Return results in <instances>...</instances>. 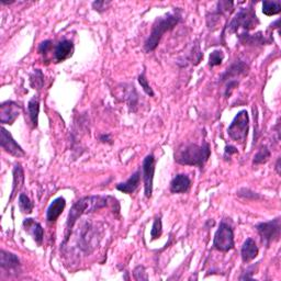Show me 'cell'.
<instances>
[{
    "label": "cell",
    "mask_w": 281,
    "mask_h": 281,
    "mask_svg": "<svg viewBox=\"0 0 281 281\" xmlns=\"http://www.w3.org/2000/svg\"><path fill=\"white\" fill-rule=\"evenodd\" d=\"M108 205V198L100 197V196H89L84 197L76 201L73 204L72 209L68 214L67 222H66V241L68 239V235H70L72 229L75 225L76 221L80 218L81 215L86 213H90L98 209L104 208Z\"/></svg>",
    "instance_id": "cell-1"
},
{
    "label": "cell",
    "mask_w": 281,
    "mask_h": 281,
    "mask_svg": "<svg viewBox=\"0 0 281 281\" xmlns=\"http://www.w3.org/2000/svg\"><path fill=\"white\" fill-rule=\"evenodd\" d=\"M211 155V150L208 143H204L202 145L188 144L179 147L175 153V160L181 165L198 166L202 168L208 162Z\"/></svg>",
    "instance_id": "cell-2"
},
{
    "label": "cell",
    "mask_w": 281,
    "mask_h": 281,
    "mask_svg": "<svg viewBox=\"0 0 281 281\" xmlns=\"http://www.w3.org/2000/svg\"><path fill=\"white\" fill-rule=\"evenodd\" d=\"M181 20L180 12L178 10L174 11L172 13H168L164 17H159L156 19L155 24L152 27V32L149 36V39L146 40V42L144 44V48L146 52H152L156 48L158 47V44L162 40L163 35L165 34V32H167L169 30H172L174 26H176L179 21Z\"/></svg>",
    "instance_id": "cell-3"
},
{
    "label": "cell",
    "mask_w": 281,
    "mask_h": 281,
    "mask_svg": "<svg viewBox=\"0 0 281 281\" xmlns=\"http://www.w3.org/2000/svg\"><path fill=\"white\" fill-rule=\"evenodd\" d=\"M258 24H259V20H258L254 9L252 7L242 8L239 9V11L235 15L231 24L229 25V31L233 33V32H237L239 27H243L247 32L254 29Z\"/></svg>",
    "instance_id": "cell-4"
},
{
    "label": "cell",
    "mask_w": 281,
    "mask_h": 281,
    "mask_svg": "<svg viewBox=\"0 0 281 281\" xmlns=\"http://www.w3.org/2000/svg\"><path fill=\"white\" fill-rule=\"evenodd\" d=\"M248 130H250V117L246 110H242L234 118L231 126L228 128V133L232 140L244 143L247 139Z\"/></svg>",
    "instance_id": "cell-5"
},
{
    "label": "cell",
    "mask_w": 281,
    "mask_h": 281,
    "mask_svg": "<svg viewBox=\"0 0 281 281\" xmlns=\"http://www.w3.org/2000/svg\"><path fill=\"white\" fill-rule=\"evenodd\" d=\"M213 246L220 252H229L234 247V233L231 228L225 222H221L220 227L214 235Z\"/></svg>",
    "instance_id": "cell-6"
},
{
    "label": "cell",
    "mask_w": 281,
    "mask_h": 281,
    "mask_svg": "<svg viewBox=\"0 0 281 281\" xmlns=\"http://www.w3.org/2000/svg\"><path fill=\"white\" fill-rule=\"evenodd\" d=\"M256 229L262 241L266 243V245H269L271 242L278 239L280 236V219L277 218L273 221H269V222H262L257 224Z\"/></svg>",
    "instance_id": "cell-7"
},
{
    "label": "cell",
    "mask_w": 281,
    "mask_h": 281,
    "mask_svg": "<svg viewBox=\"0 0 281 281\" xmlns=\"http://www.w3.org/2000/svg\"><path fill=\"white\" fill-rule=\"evenodd\" d=\"M143 169V179H144V189L145 197L151 198L153 193V180L155 174V158L154 156L150 154L143 160L142 165Z\"/></svg>",
    "instance_id": "cell-8"
},
{
    "label": "cell",
    "mask_w": 281,
    "mask_h": 281,
    "mask_svg": "<svg viewBox=\"0 0 281 281\" xmlns=\"http://www.w3.org/2000/svg\"><path fill=\"white\" fill-rule=\"evenodd\" d=\"M20 105L13 101H6L0 105V122L2 124H12L20 116Z\"/></svg>",
    "instance_id": "cell-9"
},
{
    "label": "cell",
    "mask_w": 281,
    "mask_h": 281,
    "mask_svg": "<svg viewBox=\"0 0 281 281\" xmlns=\"http://www.w3.org/2000/svg\"><path fill=\"white\" fill-rule=\"evenodd\" d=\"M0 144H1V147L7 153L16 156V157H22V156L26 155L22 147L18 144L12 135L4 128H1V141H0Z\"/></svg>",
    "instance_id": "cell-10"
},
{
    "label": "cell",
    "mask_w": 281,
    "mask_h": 281,
    "mask_svg": "<svg viewBox=\"0 0 281 281\" xmlns=\"http://www.w3.org/2000/svg\"><path fill=\"white\" fill-rule=\"evenodd\" d=\"M65 205L66 201L63 197L56 198V199L50 204L47 212V220L49 222H54V221H56L58 216L63 213L64 209H65Z\"/></svg>",
    "instance_id": "cell-11"
},
{
    "label": "cell",
    "mask_w": 281,
    "mask_h": 281,
    "mask_svg": "<svg viewBox=\"0 0 281 281\" xmlns=\"http://www.w3.org/2000/svg\"><path fill=\"white\" fill-rule=\"evenodd\" d=\"M74 51V44L70 40H63L55 48V59L57 62H63L72 56Z\"/></svg>",
    "instance_id": "cell-12"
},
{
    "label": "cell",
    "mask_w": 281,
    "mask_h": 281,
    "mask_svg": "<svg viewBox=\"0 0 281 281\" xmlns=\"http://www.w3.org/2000/svg\"><path fill=\"white\" fill-rule=\"evenodd\" d=\"M191 186V180L187 175L179 174L170 183V191L173 193H185Z\"/></svg>",
    "instance_id": "cell-13"
},
{
    "label": "cell",
    "mask_w": 281,
    "mask_h": 281,
    "mask_svg": "<svg viewBox=\"0 0 281 281\" xmlns=\"http://www.w3.org/2000/svg\"><path fill=\"white\" fill-rule=\"evenodd\" d=\"M24 227L26 228V231L29 232L32 237H33L34 241L41 245L43 241V236H44V231L41 224L36 222L33 219H26L24 221Z\"/></svg>",
    "instance_id": "cell-14"
},
{
    "label": "cell",
    "mask_w": 281,
    "mask_h": 281,
    "mask_svg": "<svg viewBox=\"0 0 281 281\" xmlns=\"http://www.w3.org/2000/svg\"><path fill=\"white\" fill-rule=\"evenodd\" d=\"M241 255L244 262H248L255 259L258 255V247L254 239L247 238L246 241L244 242L241 250Z\"/></svg>",
    "instance_id": "cell-15"
},
{
    "label": "cell",
    "mask_w": 281,
    "mask_h": 281,
    "mask_svg": "<svg viewBox=\"0 0 281 281\" xmlns=\"http://www.w3.org/2000/svg\"><path fill=\"white\" fill-rule=\"evenodd\" d=\"M140 176H141L140 170H137V172L133 174L126 182L118 183L117 189L119 191H121L123 193L131 195V193H133L136 190L137 187H139V185H140Z\"/></svg>",
    "instance_id": "cell-16"
},
{
    "label": "cell",
    "mask_w": 281,
    "mask_h": 281,
    "mask_svg": "<svg viewBox=\"0 0 281 281\" xmlns=\"http://www.w3.org/2000/svg\"><path fill=\"white\" fill-rule=\"evenodd\" d=\"M25 183V173L20 164H16L13 168V187L11 191V197L9 201H12L13 198L17 196V192L20 190Z\"/></svg>",
    "instance_id": "cell-17"
},
{
    "label": "cell",
    "mask_w": 281,
    "mask_h": 281,
    "mask_svg": "<svg viewBox=\"0 0 281 281\" xmlns=\"http://www.w3.org/2000/svg\"><path fill=\"white\" fill-rule=\"evenodd\" d=\"M0 266L3 269H16L20 266V259L17 255L2 250L0 252Z\"/></svg>",
    "instance_id": "cell-18"
},
{
    "label": "cell",
    "mask_w": 281,
    "mask_h": 281,
    "mask_svg": "<svg viewBox=\"0 0 281 281\" xmlns=\"http://www.w3.org/2000/svg\"><path fill=\"white\" fill-rule=\"evenodd\" d=\"M247 71H248V66L246 65V64L242 61H238L229 68L228 72L222 76V80L228 79V78H231V77H235L237 75H244V74H247Z\"/></svg>",
    "instance_id": "cell-19"
},
{
    "label": "cell",
    "mask_w": 281,
    "mask_h": 281,
    "mask_svg": "<svg viewBox=\"0 0 281 281\" xmlns=\"http://www.w3.org/2000/svg\"><path fill=\"white\" fill-rule=\"evenodd\" d=\"M27 110H29L30 119L31 122L33 124V127H38L39 122V112H40V100L38 98V96H34L32 98L29 103H27Z\"/></svg>",
    "instance_id": "cell-20"
},
{
    "label": "cell",
    "mask_w": 281,
    "mask_h": 281,
    "mask_svg": "<svg viewBox=\"0 0 281 281\" xmlns=\"http://www.w3.org/2000/svg\"><path fill=\"white\" fill-rule=\"evenodd\" d=\"M239 40H241V42L243 44H247V45H256V44H264L266 41L265 38L262 36L261 32H258L257 34L254 35H248L245 33H242L239 34Z\"/></svg>",
    "instance_id": "cell-21"
},
{
    "label": "cell",
    "mask_w": 281,
    "mask_h": 281,
    "mask_svg": "<svg viewBox=\"0 0 281 281\" xmlns=\"http://www.w3.org/2000/svg\"><path fill=\"white\" fill-rule=\"evenodd\" d=\"M281 11V2L280 1H266L262 2V13L266 16H275L278 15Z\"/></svg>",
    "instance_id": "cell-22"
},
{
    "label": "cell",
    "mask_w": 281,
    "mask_h": 281,
    "mask_svg": "<svg viewBox=\"0 0 281 281\" xmlns=\"http://www.w3.org/2000/svg\"><path fill=\"white\" fill-rule=\"evenodd\" d=\"M270 157V151L268 150L267 146H261L259 151L257 152L256 155L254 156V160H253V164L254 165H259V164H264Z\"/></svg>",
    "instance_id": "cell-23"
},
{
    "label": "cell",
    "mask_w": 281,
    "mask_h": 281,
    "mask_svg": "<svg viewBox=\"0 0 281 281\" xmlns=\"http://www.w3.org/2000/svg\"><path fill=\"white\" fill-rule=\"evenodd\" d=\"M19 206H20V210L24 212V213L29 214L33 210V206L34 204H32L31 200L29 199V197L25 193H21L19 196Z\"/></svg>",
    "instance_id": "cell-24"
},
{
    "label": "cell",
    "mask_w": 281,
    "mask_h": 281,
    "mask_svg": "<svg viewBox=\"0 0 281 281\" xmlns=\"http://www.w3.org/2000/svg\"><path fill=\"white\" fill-rule=\"evenodd\" d=\"M31 86L33 87V88L35 89H41L42 88V86L44 84V76H43V74L42 72H41L40 70H35L34 74L33 75L31 76Z\"/></svg>",
    "instance_id": "cell-25"
},
{
    "label": "cell",
    "mask_w": 281,
    "mask_h": 281,
    "mask_svg": "<svg viewBox=\"0 0 281 281\" xmlns=\"http://www.w3.org/2000/svg\"><path fill=\"white\" fill-rule=\"evenodd\" d=\"M223 58H224V54L222 51H213L210 54V57H209V65L211 67H214V66H219L221 65V63L223 62Z\"/></svg>",
    "instance_id": "cell-26"
},
{
    "label": "cell",
    "mask_w": 281,
    "mask_h": 281,
    "mask_svg": "<svg viewBox=\"0 0 281 281\" xmlns=\"http://www.w3.org/2000/svg\"><path fill=\"white\" fill-rule=\"evenodd\" d=\"M163 233V224H162V219L156 218L154 221L153 227L151 230V236L153 239H156L160 237V235Z\"/></svg>",
    "instance_id": "cell-27"
},
{
    "label": "cell",
    "mask_w": 281,
    "mask_h": 281,
    "mask_svg": "<svg viewBox=\"0 0 281 281\" xmlns=\"http://www.w3.org/2000/svg\"><path fill=\"white\" fill-rule=\"evenodd\" d=\"M139 82H140V85L143 88V90L145 91L146 95H149L151 97L154 96V91H153V89L151 88L149 81H147L146 77H145V74H142V75L139 76Z\"/></svg>",
    "instance_id": "cell-28"
},
{
    "label": "cell",
    "mask_w": 281,
    "mask_h": 281,
    "mask_svg": "<svg viewBox=\"0 0 281 281\" xmlns=\"http://www.w3.org/2000/svg\"><path fill=\"white\" fill-rule=\"evenodd\" d=\"M237 195L242 198H245V199H253V200L259 199L260 198V196L258 195V193H256L254 191H251L250 189H245V188L241 189V190L237 192Z\"/></svg>",
    "instance_id": "cell-29"
},
{
    "label": "cell",
    "mask_w": 281,
    "mask_h": 281,
    "mask_svg": "<svg viewBox=\"0 0 281 281\" xmlns=\"http://www.w3.org/2000/svg\"><path fill=\"white\" fill-rule=\"evenodd\" d=\"M134 278L136 280H147V276L145 274L144 267H142V266L136 267L134 270Z\"/></svg>",
    "instance_id": "cell-30"
},
{
    "label": "cell",
    "mask_w": 281,
    "mask_h": 281,
    "mask_svg": "<svg viewBox=\"0 0 281 281\" xmlns=\"http://www.w3.org/2000/svg\"><path fill=\"white\" fill-rule=\"evenodd\" d=\"M51 48H52V42H51L50 40L48 41H44V42H42L40 44V47H39V52L41 54H47L49 51L51 50Z\"/></svg>",
    "instance_id": "cell-31"
},
{
    "label": "cell",
    "mask_w": 281,
    "mask_h": 281,
    "mask_svg": "<svg viewBox=\"0 0 281 281\" xmlns=\"http://www.w3.org/2000/svg\"><path fill=\"white\" fill-rule=\"evenodd\" d=\"M104 6H105V1H95L93 3V8L96 11H99V12H102L105 9Z\"/></svg>",
    "instance_id": "cell-32"
},
{
    "label": "cell",
    "mask_w": 281,
    "mask_h": 281,
    "mask_svg": "<svg viewBox=\"0 0 281 281\" xmlns=\"http://www.w3.org/2000/svg\"><path fill=\"white\" fill-rule=\"evenodd\" d=\"M236 153H237L236 147H234L232 145H229V146L225 147V157H227L228 155L231 156L232 154H236Z\"/></svg>",
    "instance_id": "cell-33"
},
{
    "label": "cell",
    "mask_w": 281,
    "mask_h": 281,
    "mask_svg": "<svg viewBox=\"0 0 281 281\" xmlns=\"http://www.w3.org/2000/svg\"><path fill=\"white\" fill-rule=\"evenodd\" d=\"M100 141L102 143H111L110 142L111 141V137H110L109 134H103V135L100 136Z\"/></svg>",
    "instance_id": "cell-34"
},
{
    "label": "cell",
    "mask_w": 281,
    "mask_h": 281,
    "mask_svg": "<svg viewBox=\"0 0 281 281\" xmlns=\"http://www.w3.org/2000/svg\"><path fill=\"white\" fill-rule=\"evenodd\" d=\"M276 170H277V173L280 175V158H278L277 164H276Z\"/></svg>",
    "instance_id": "cell-35"
}]
</instances>
